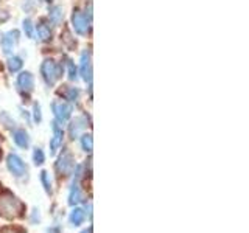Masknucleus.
Wrapping results in <instances>:
<instances>
[{"label":"nucleus","instance_id":"obj_1","mask_svg":"<svg viewBox=\"0 0 249 233\" xmlns=\"http://www.w3.org/2000/svg\"><path fill=\"white\" fill-rule=\"evenodd\" d=\"M23 212V204L13 196L10 191H3L0 194V215L6 219H13V217L20 216Z\"/></svg>","mask_w":249,"mask_h":233},{"label":"nucleus","instance_id":"obj_2","mask_svg":"<svg viewBox=\"0 0 249 233\" xmlns=\"http://www.w3.org/2000/svg\"><path fill=\"white\" fill-rule=\"evenodd\" d=\"M41 75H42L44 83L49 85V87H53L62 75V67L56 64L53 59H45L41 64Z\"/></svg>","mask_w":249,"mask_h":233},{"label":"nucleus","instance_id":"obj_3","mask_svg":"<svg viewBox=\"0 0 249 233\" xmlns=\"http://www.w3.org/2000/svg\"><path fill=\"white\" fill-rule=\"evenodd\" d=\"M52 111L54 118H56L58 123H66L70 116H72V104L69 101L64 100H58V101H53L52 103Z\"/></svg>","mask_w":249,"mask_h":233},{"label":"nucleus","instance_id":"obj_4","mask_svg":"<svg viewBox=\"0 0 249 233\" xmlns=\"http://www.w3.org/2000/svg\"><path fill=\"white\" fill-rule=\"evenodd\" d=\"M72 27H73L76 34L88 36L89 30H90V20L88 19V16L83 14L80 10H73V13H72Z\"/></svg>","mask_w":249,"mask_h":233},{"label":"nucleus","instance_id":"obj_5","mask_svg":"<svg viewBox=\"0 0 249 233\" xmlns=\"http://www.w3.org/2000/svg\"><path fill=\"white\" fill-rule=\"evenodd\" d=\"M19 33L16 30L13 31H8V33H5L2 36V39H0V47H2V53L6 54V56H11L14 49H16V44L19 42Z\"/></svg>","mask_w":249,"mask_h":233},{"label":"nucleus","instance_id":"obj_6","mask_svg":"<svg viewBox=\"0 0 249 233\" xmlns=\"http://www.w3.org/2000/svg\"><path fill=\"white\" fill-rule=\"evenodd\" d=\"M80 75L86 83H92V53L89 49H86L81 53V62H80Z\"/></svg>","mask_w":249,"mask_h":233},{"label":"nucleus","instance_id":"obj_7","mask_svg":"<svg viewBox=\"0 0 249 233\" xmlns=\"http://www.w3.org/2000/svg\"><path fill=\"white\" fill-rule=\"evenodd\" d=\"M16 85H18V90L22 93V95H28L35 90V76L31 72H22L18 76V81H16Z\"/></svg>","mask_w":249,"mask_h":233},{"label":"nucleus","instance_id":"obj_8","mask_svg":"<svg viewBox=\"0 0 249 233\" xmlns=\"http://www.w3.org/2000/svg\"><path fill=\"white\" fill-rule=\"evenodd\" d=\"M6 166H8V169H10L16 177L23 176V174H25V171H27L25 163H23V160L19 157V155H16V154H10V155H8Z\"/></svg>","mask_w":249,"mask_h":233},{"label":"nucleus","instance_id":"obj_9","mask_svg":"<svg viewBox=\"0 0 249 233\" xmlns=\"http://www.w3.org/2000/svg\"><path fill=\"white\" fill-rule=\"evenodd\" d=\"M80 176H81V166H78L76 169V176L75 181L72 183V188H70V196H69V204L75 205L81 200V191H80Z\"/></svg>","mask_w":249,"mask_h":233},{"label":"nucleus","instance_id":"obj_10","mask_svg":"<svg viewBox=\"0 0 249 233\" xmlns=\"http://www.w3.org/2000/svg\"><path fill=\"white\" fill-rule=\"evenodd\" d=\"M56 168H58V171L61 174H69L70 171H72V168H73V159H72V154L70 152H64L59 157V160H58V165H56Z\"/></svg>","mask_w":249,"mask_h":233},{"label":"nucleus","instance_id":"obj_11","mask_svg":"<svg viewBox=\"0 0 249 233\" xmlns=\"http://www.w3.org/2000/svg\"><path fill=\"white\" fill-rule=\"evenodd\" d=\"M62 145V129L58 126V123H53V137L50 140V154L54 155Z\"/></svg>","mask_w":249,"mask_h":233},{"label":"nucleus","instance_id":"obj_12","mask_svg":"<svg viewBox=\"0 0 249 233\" xmlns=\"http://www.w3.org/2000/svg\"><path fill=\"white\" fill-rule=\"evenodd\" d=\"M35 27H36V33H37L39 41H42V42L52 41V30H50L49 25H47V22L44 19L39 22L37 25H35Z\"/></svg>","mask_w":249,"mask_h":233},{"label":"nucleus","instance_id":"obj_13","mask_svg":"<svg viewBox=\"0 0 249 233\" xmlns=\"http://www.w3.org/2000/svg\"><path fill=\"white\" fill-rule=\"evenodd\" d=\"M13 140H14L16 145H18L19 148H23V150L28 148V145H30V137H28L25 129H16L13 132Z\"/></svg>","mask_w":249,"mask_h":233},{"label":"nucleus","instance_id":"obj_14","mask_svg":"<svg viewBox=\"0 0 249 233\" xmlns=\"http://www.w3.org/2000/svg\"><path fill=\"white\" fill-rule=\"evenodd\" d=\"M86 128V118L84 116H80V118H75L69 126V134L72 138H76L80 135V132Z\"/></svg>","mask_w":249,"mask_h":233},{"label":"nucleus","instance_id":"obj_15","mask_svg":"<svg viewBox=\"0 0 249 233\" xmlns=\"http://www.w3.org/2000/svg\"><path fill=\"white\" fill-rule=\"evenodd\" d=\"M49 19L53 25H59V23L62 22V19H64V11H62V8L61 6H52L49 10Z\"/></svg>","mask_w":249,"mask_h":233},{"label":"nucleus","instance_id":"obj_16","mask_svg":"<svg viewBox=\"0 0 249 233\" xmlns=\"http://www.w3.org/2000/svg\"><path fill=\"white\" fill-rule=\"evenodd\" d=\"M84 219H86V215H84V212L81 208H75L69 216V221L72 225H80V224L84 222Z\"/></svg>","mask_w":249,"mask_h":233},{"label":"nucleus","instance_id":"obj_17","mask_svg":"<svg viewBox=\"0 0 249 233\" xmlns=\"http://www.w3.org/2000/svg\"><path fill=\"white\" fill-rule=\"evenodd\" d=\"M22 66H23V62L19 56H10V59H8V70H10L11 73L20 72Z\"/></svg>","mask_w":249,"mask_h":233},{"label":"nucleus","instance_id":"obj_18","mask_svg":"<svg viewBox=\"0 0 249 233\" xmlns=\"http://www.w3.org/2000/svg\"><path fill=\"white\" fill-rule=\"evenodd\" d=\"M22 28H23V33L27 34V37L33 39L35 37V33H36V27L33 25V22L30 19H23L22 22Z\"/></svg>","mask_w":249,"mask_h":233},{"label":"nucleus","instance_id":"obj_19","mask_svg":"<svg viewBox=\"0 0 249 233\" xmlns=\"http://www.w3.org/2000/svg\"><path fill=\"white\" fill-rule=\"evenodd\" d=\"M66 100H69V103H76L80 100V90L76 87H69L66 93Z\"/></svg>","mask_w":249,"mask_h":233},{"label":"nucleus","instance_id":"obj_20","mask_svg":"<svg viewBox=\"0 0 249 233\" xmlns=\"http://www.w3.org/2000/svg\"><path fill=\"white\" fill-rule=\"evenodd\" d=\"M66 66H67V72H69V80L70 81H76L78 80V75H76V67L73 64V61L72 59H67Z\"/></svg>","mask_w":249,"mask_h":233},{"label":"nucleus","instance_id":"obj_21","mask_svg":"<svg viewBox=\"0 0 249 233\" xmlns=\"http://www.w3.org/2000/svg\"><path fill=\"white\" fill-rule=\"evenodd\" d=\"M33 162H35V165H42V163L45 162V154H44V151L41 150V148H35Z\"/></svg>","mask_w":249,"mask_h":233},{"label":"nucleus","instance_id":"obj_22","mask_svg":"<svg viewBox=\"0 0 249 233\" xmlns=\"http://www.w3.org/2000/svg\"><path fill=\"white\" fill-rule=\"evenodd\" d=\"M81 146L86 152H90L92 151V146H93V142H92V135L90 134H84L81 137Z\"/></svg>","mask_w":249,"mask_h":233},{"label":"nucleus","instance_id":"obj_23","mask_svg":"<svg viewBox=\"0 0 249 233\" xmlns=\"http://www.w3.org/2000/svg\"><path fill=\"white\" fill-rule=\"evenodd\" d=\"M41 182L44 185V190L47 193H52V183L49 181V173H47V171H42V173H41Z\"/></svg>","mask_w":249,"mask_h":233},{"label":"nucleus","instance_id":"obj_24","mask_svg":"<svg viewBox=\"0 0 249 233\" xmlns=\"http://www.w3.org/2000/svg\"><path fill=\"white\" fill-rule=\"evenodd\" d=\"M33 118H35L36 123H41V120H42V115H41V104H39V103H35V106H33Z\"/></svg>","mask_w":249,"mask_h":233},{"label":"nucleus","instance_id":"obj_25","mask_svg":"<svg viewBox=\"0 0 249 233\" xmlns=\"http://www.w3.org/2000/svg\"><path fill=\"white\" fill-rule=\"evenodd\" d=\"M2 120L5 121V126H6V128H13V126H14V121L10 120V116H8V114H5V112L2 114Z\"/></svg>","mask_w":249,"mask_h":233},{"label":"nucleus","instance_id":"obj_26","mask_svg":"<svg viewBox=\"0 0 249 233\" xmlns=\"http://www.w3.org/2000/svg\"><path fill=\"white\" fill-rule=\"evenodd\" d=\"M20 230L16 229V227H3L2 230H0V233H19Z\"/></svg>","mask_w":249,"mask_h":233},{"label":"nucleus","instance_id":"obj_27","mask_svg":"<svg viewBox=\"0 0 249 233\" xmlns=\"http://www.w3.org/2000/svg\"><path fill=\"white\" fill-rule=\"evenodd\" d=\"M36 221H39V213H37V210L35 208L33 210V216H31V222H36Z\"/></svg>","mask_w":249,"mask_h":233},{"label":"nucleus","instance_id":"obj_28","mask_svg":"<svg viewBox=\"0 0 249 233\" xmlns=\"http://www.w3.org/2000/svg\"><path fill=\"white\" fill-rule=\"evenodd\" d=\"M49 233H58V230H56V229H50Z\"/></svg>","mask_w":249,"mask_h":233},{"label":"nucleus","instance_id":"obj_29","mask_svg":"<svg viewBox=\"0 0 249 233\" xmlns=\"http://www.w3.org/2000/svg\"><path fill=\"white\" fill-rule=\"evenodd\" d=\"M83 233H92V230H89V232H88V230H86V232H83Z\"/></svg>","mask_w":249,"mask_h":233}]
</instances>
